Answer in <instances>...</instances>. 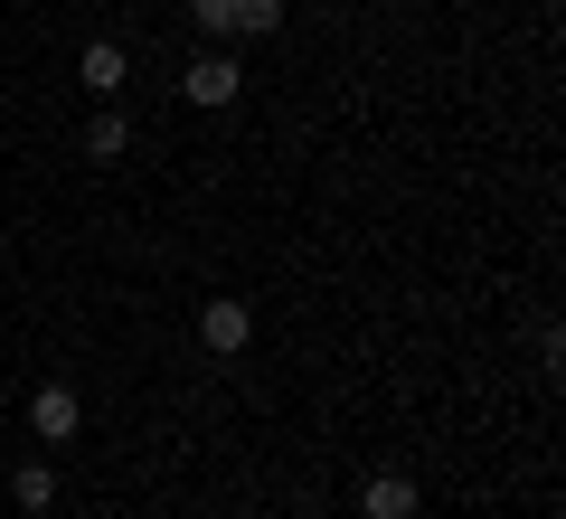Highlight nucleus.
<instances>
[{
  "mask_svg": "<svg viewBox=\"0 0 566 519\" xmlns=\"http://www.w3.org/2000/svg\"><path fill=\"white\" fill-rule=\"evenodd\" d=\"M237 39H283V0H237Z\"/></svg>",
  "mask_w": 566,
  "mask_h": 519,
  "instance_id": "1a4fd4ad",
  "label": "nucleus"
},
{
  "mask_svg": "<svg viewBox=\"0 0 566 519\" xmlns=\"http://www.w3.org/2000/svg\"><path fill=\"white\" fill-rule=\"evenodd\" d=\"M416 510H424L416 473H368L359 481V519H416Z\"/></svg>",
  "mask_w": 566,
  "mask_h": 519,
  "instance_id": "39448f33",
  "label": "nucleus"
},
{
  "mask_svg": "<svg viewBox=\"0 0 566 519\" xmlns=\"http://www.w3.org/2000/svg\"><path fill=\"white\" fill-rule=\"evenodd\" d=\"M237 95H245V66L227 58V48H199V58L180 66V104H199V114H227Z\"/></svg>",
  "mask_w": 566,
  "mask_h": 519,
  "instance_id": "f03ea898",
  "label": "nucleus"
},
{
  "mask_svg": "<svg viewBox=\"0 0 566 519\" xmlns=\"http://www.w3.org/2000/svg\"><path fill=\"white\" fill-rule=\"evenodd\" d=\"M76 85H85L95 104H123V85H133V58H123L114 39H85V48H76Z\"/></svg>",
  "mask_w": 566,
  "mask_h": 519,
  "instance_id": "20e7f679",
  "label": "nucleus"
},
{
  "mask_svg": "<svg viewBox=\"0 0 566 519\" xmlns=\"http://www.w3.org/2000/svg\"><path fill=\"white\" fill-rule=\"evenodd\" d=\"M189 29H199L208 48H218V39H237V0H189Z\"/></svg>",
  "mask_w": 566,
  "mask_h": 519,
  "instance_id": "6e6552de",
  "label": "nucleus"
},
{
  "mask_svg": "<svg viewBox=\"0 0 566 519\" xmlns=\"http://www.w3.org/2000/svg\"><path fill=\"white\" fill-rule=\"evenodd\" d=\"M76 142H85V160H104V170H114V160H123V152H133V114H123V104H104V114H95V123H85V133H76Z\"/></svg>",
  "mask_w": 566,
  "mask_h": 519,
  "instance_id": "423d86ee",
  "label": "nucleus"
},
{
  "mask_svg": "<svg viewBox=\"0 0 566 519\" xmlns=\"http://www.w3.org/2000/svg\"><path fill=\"white\" fill-rule=\"evenodd\" d=\"M10 500H20L29 519H48V510H57V463H48V454H29L20 473H10Z\"/></svg>",
  "mask_w": 566,
  "mask_h": 519,
  "instance_id": "0eeeda50",
  "label": "nucleus"
},
{
  "mask_svg": "<svg viewBox=\"0 0 566 519\" xmlns=\"http://www.w3.org/2000/svg\"><path fill=\"white\" fill-rule=\"evenodd\" d=\"M29 435H39L48 454H66V444L85 435V397H76V378H39V387H29Z\"/></svg>",
  "mask_w": 566,
  "mask_h": 519,
  "instance_id": "f257e3e1",
  "label": "nucleus"
},
{
  "mask_svg": "<svg viewBox=\"0 0 566 519\" xmlns=\"http://www.w3.org/2000/svg\"><path fill=\"white\" fill-rule=\"evenodd\" d=\"M199 350L208 360H245V350H255V302H237V293L199 302Z\"/></svg>",
  "mask_w": 566,
  "mask_h": 519,
  "instance_id": "7ed1b4c3",
  "label": "nucleus"
}]
</instances>
